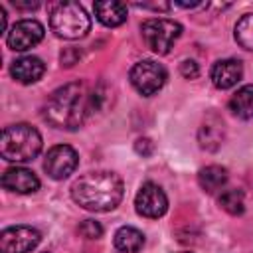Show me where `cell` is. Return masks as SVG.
<instances>
[{
  "label": "cell",
  "instance_id": "cell-1",
  "mask_svg": "<svg viewBox=\"0 0 253 253\" xmlns=\"http://www.w3.org/2000/svg\"><path fill=\"white\" fill-rule=\"evenodd\" d=\"M99 107V95L89 91V87L81 81L67 83L55 89L43 107L45 121L61 130L79 128L85 119Z\"/></svg>",
  "mask_w": 253,
  "mask_h": 253
},
{
  "label": "cell",
  "instance_id": "cell-2",
  "mask_svg": "<svg viewBox=\"0 0 253 253\" xmlns=\"http://www.w3.org/2000/svg\"><path fill=\"white\" fill-rule=\"evenodd\" d=\"M125 194L123 180L115 172L99 170L87 172L77 178L71 186V198L77 206L89 211H111L115 210Z\"/></svg>",
  "mask_w": 253,
  "mask_h": 253
},
{
  "label": "cell",
  "instance_id": "cell-3",
  "mask_svg": "<svg viewBox=\"0 0 253 253\" xmlns=\"http://www.w3.org/2000/svg\"><path fill=\"white\" fill-rule=\"evenodd\" d=\"M42 150V134L28 123L10 125L0 136V154L8 162H30Z\"/></svg>",
  "mask_w": 253,
  "mask_h": 253
},
{
  "label": "cell",
  "instance_id": "cell-4",
  "mask_svg": "<svg viewBox=\"0 0 253 253\" xmlns=\"http://www.w3.org/2000/svg\"><path fill=\"white\" fill-rule=\"evenodd\" d=\"M49 28L57 38L79 40L87 36L91 20L85 8L77 2H57L49 12Z\"/></svg>",
  "mask_w": 253,
  "mask_h": 253
},
{
  "label": "cell",
  "instance_id": "cell-5",
  "mask_svg": "<svg viewBox=\"0 0 253 253\" xmlns=\"http://www.w3.org/2000/svg\"><path fill=\"white\" fill-rule=\"evenodd\" d=\"M140 32H142L146 45L154 53L166 55L174 47L176 40L182 36V26L168 18H150L142 22Z\"/></svg>",
  "mask_w": 253,
  "mask_h": 253
},
{
  "label": "cell",
  "instance_id": "cell-6",
  "mask_svg": "<svg viewBox=\"0 0 253 253\" xmlns=\"http://www.w3.org/2000/svg\"><path fill=\"white\" fill-rule=\"evenodd\" d=\"M128 77H130L132 87L140 95L150 97V95L158 93L164 87V83L168 79V73H166L164 65L156 63L152 59H142V61H138V63L132 65Z\"/></svg>",
  "mask_w": 253,
  "mask_h": 253
},
{
  "label": "cell",
  "instance_id": "cell-7",
  "mask_svg": "<svg viewBox=\"0 0 253 253\" xmlns=\"http://www.w3.org/2000/svg\"><path fill=\"white\" fill-rule=\"evenodd\" d=\"M42 235L30 225H12L0 233V253H30L38 247Z\"/></svg>",
  "mask_w": 253,
  "mask_h": 253
},
{
  "label": "cell",
  "instance_id": "cell-8",
  "mask_svg": "<svg viewBox=\"0 0 253 253\" xmlns=\"http://www.w3.org/2000/svg\"><path fill=\"white\" fill-rule=\"evenodd\" d=\"M134 208L136 213L142 217H150V219H158L166 213L168 210V198L164 194V190L154 184V182H146L140 186V190L136 192L134 198Z\"/></svg>",
  "mask_w": 253,
  "mask_h": 253
},
{
  "label": "cell",
  "instance_id": "cell-9",
  "mask_svg": "<svg viewBox=\"0 0 253 253\" xmlns=\"http://www.w3.org/2000/svg\"><path fill=\"white\" fill-rule=\"evenodd\" d=\"M77 164H79V156L75 148H71L69 144H57L47 150L45 160H43V170L47 172L49 178L63 180L75 172Z\"/></svg>",
  "mask_w": 253,
  "mask_h": 253
},
{
  "label": "cell",
  "instance_id": "cell-10",
  "mask_svg": "<svg viewBox=\"0 0 253 253\" xmlns=\"http://www.w3.org/2000/svg\"><path fill=\"white\" fill-rule=\"evenodd\" d=\"M43 40V26L38 20H20L6 34V43L14 51H26Z\"/></svg>",
  "mask_w": 253,
  "mask_h": 253
},
{
  "label": "cell",
  "instance_id": "cell-11",
  "mask_svg": "<svg viewBox=\"0 0 253 253\" xmlns=\"http://www.w3.org/2000/svg\"><path fill=\"white\" fill-rule=\"evenodd\" d=\"M2 188L16 194H32L40 188V178L24 166H12L2 174Z\"/></svg>",
  "mask_w": 253,
  "mask_h": 253
},
{
  "label": "cell",
  "instance_id": "cell-12",
  "mask_svg": "<svg viewBox=\"0 0 253 253\" xmlns=\"http://www.w3.org/2000/svg\"><path fill=\"white\" fill-rule=\"evenodd\" d=\"M243 77V65L237 59H219L211 67V83L217 89H229Z\"/></svg>",
  "mask_w": 253,
  "mask_h": 253
},
{
  "label": "cell",
  "instance_id": "cell-13",
  "mask_svg": "<svg viewBox=\"0 0 253 253\" xmlns=\"http://www.w3.org/2000/svg\"><path fill=\"white\" fill-rule=\"evenodd\" d=\"M45 71V65L40 57L36 55H24V57H18L12 61V67H10V73L12 77L18 81V83H24V85H30V83H36Z\"/></svg>",
  "mask_w": 253,
  "mask_h": 253
},
{
  "label": "cell",
  "instance_id": "cell-14",
  "mask_svg": "<svg viewBox=\"0 0 253 253\" xmlns=\"http://www.w3.org/2000/svg\"><path fill=\"white\" fill-rule=\"evenodd\" d=\"M198 140H200V146L202 148H206V150H217L221 146V140H223V123L215 115H210L204 121V125L200 126Z\"/></svg>",
  "mask_w": 253,
  "mask_h": 253
},
{
  "label": "cell",
  "instance_id": "cell-15",
  "mask_svg": "<svg viewBox=\"0 0 253 253\" xmlns=\"http://www.w3.org/2000/svg\"><path fill=\"white\" fill-rule=\"evenodd\" d=\"M93 10L97 20L107 28H117L126 20V6L121 2H95Z\"/></svg>",
  "mask_w": 253,
  "mask_h": 253
},
{
  "label": "cell",
  "instance_id": "cell-16",
  "mask_svg": "<svg viewBox=\"0 0 253 253\" xmlns=\"http://www.w3.org/2000/svg\"><path fill=\"white\" fill-rule=\"evenodd\" d=\"M142 245H144V235L136 227L123 225V227L117 229V233H115V247L121 253H136V251L142 249Z\"/></svg>",
  "mask_w": 253,
  "mask_h": 253
},
{
  "label": "cell",
  "instance_id": "cell-17",
  "mask_svg": "<svg viewBox=\"0 0 253 253\" xmlns=\"http://www.w3.org/2000/svg\"><path fill=\"white\" fill-rule=\"evenodd\" d=\"M225 182H227V170L223 166L211 164V166H206L198 172V184L208 194L217 192L219 188L225 186Z\"/></svg>",
  "mask_w": 253,
  "mask_h": 253
},
{
  "label": "cell",
  "instance_id": "cell-18",
  "mask_svg": "<svg viewBox=\"0 0 253 253\" xmlns=\"http://www.w3.org/2000/svg\"><path fill=\"white\" fill-rule=\"evenodd\" d=\"M229 109L239 119H253V85H243L229 99Z\"/></svg>",
  "mask_w": 253,
  "mask_h": 253
},
{
  "label": "cell",
  "instance_id": "cell-19",
  "mask_svg": "<svg viewBox=\"0 0 253 253\" xmlns=\"http://www.w3.org/2000/svg\"><path fill=\"white\" fill-rule=\"evenodd\" d=\"M219 206L231 213V215H241L245 211V200H243V192L237 190V188H229V190H223L221 196L217 198Z\"/></svg>",
  "mask_w": 253,
  "mask_h": 253
},
{
  "label": "cell",
  "instance_id": "cell-20",
  "mask_svg": "<svg viewBox=\"0 0 253 253\" xmlns=\"http://www.w3.org/2000/svg\"><path fill=\"white\" fill-rule=\"evenodd\" d=\"M235 40L243 49L253 51V14H245L235 24Z\"/></svg>",
  "mask_w": 253,
  "mask_h": 253
},
{
  "label": "cell",
  "instance_id": "cell-21",
  "mask_svg": "<svg viewBox=\"0 0 253 253\" xmlns=\"http://www.w3.org/2000/svg\"><path fill=\"white\" fill-rule=\"evenodd\" d=\"M79 233H81L83 237H87V239H99V237L103 235V227H101V223L95 221V219H83V221L79 223Z\"/></svg>",
  "mask_w": 253,
  "mask_h": 253
},
{
  "label": "cell",
  "instance_id": "cell-22",
  "mask_svg": "<svg viewBox=\"0 0 253 253\" xmlns=\"http://www.w3.org/2000/svg\"><path fill=\"white\" fill-rule=\"evenodd\" d=\"M180 73H182L186 79H196V77L200 75V67H198V63H196L194 59H184V61L180 63Z\"/></svg>",
  "mask_w": 253,
  "mask_h": 253
},
{
  "label": "cell",
  "instance_id": "cell-23",
  "mask_svg": "<svg viewBox=\"0 0 253 253\" xmlns=\"http://www.w3.org/2000/svg\"><path fill=\"white\" fill-rule=\"evenodd\" d=\"M134 150H136V154H140V156H150L152 152H154V142L150 140V138H138L136 142H134Z\"/></svg>",
  "mask_w": 253,
  "mask_h": 253
},
{
  "label": "cell",
  "instance_id": "cell-24",
  "mask_svg": "<svg viewBox=\"0 0 253 253\" xmlns=\"http://www.w3.org/2000/svg\"><path fill=\"white\" fill-rule=\"evenodd\" d=\"M138 8H150V10H162V12H166V10H170V4H164V2H154V4H136Z\"/></svg>",
  "mask_w": 253,
  "mask_h": 253
},
{
  "label": "cell",
  "instance_id": "cell-25",
  "mask_svg": "<svg viewBox=\"0 0 253 253\" xmlns=\"http://www.w3.org/2000/svg\"><path fill=\"white\" fill-rule=\"evenodd\" d=\"M16 8H22V10H36L40 6V2H14Z\"/></svg>",
  "mask_w": 253,
  "mask_h": 253
},
{
  "label": "cell",
  "instance_id": "cell-26",
  "mask_svg": "<svg viewBox=\"0 0 253 253\" xmlns=\"http://www.w3.org/2000/svg\"><path fill=\"white\" fill-rule=\"evenodd\" d=\"M0 32H2V34L6 32V10H4L2 6H0ZM6 34H8V32H6Z\"/></svg>",
  "mask_w": 253,
  "mask_h": 253
},
{
  "label": "cell",
  "instance_id": "cell-27",
  "mask_svg": "<svg viewBox=\"0 0 253 253\" xmlns=\"http://www.w3.org/2000/svg\"><path fill=\"white\" fill-rule=\"evenodd\" d=\"M178 6H182V8H200V6H204V2H178Z\"/></svg>",
  "mask_w": 253,
  "mask_h": 253
},
{
  "label": "cell",
  "instance_id": "cell-28",
  "mask_svg": "<svg viewBox=\"0 0 253 253\" xmlns=\"http://www.w3.org/2000/svg\"><path fill=\"white\" fill-rule=\"evenodd\" d=\"M180 253H190V251H180Z\"/></svg>",
  "mask_w": 253,
  "mask_h": 253
}]
</instances>
